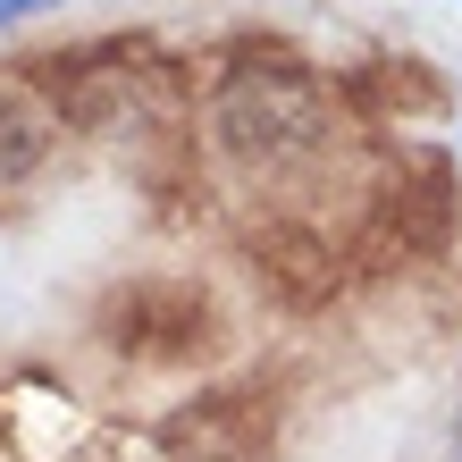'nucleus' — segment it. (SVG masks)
I'll return each instance as SVG.
<instances>
[{
	"label": "nucleus",
	"instance_id": "nucleus-2",
	"mask_svg": "<svg viewBox=\"0 0 462 462\" xmlns=\"http://www.w3.org/2000/svg\"><path fill=\"white\" fill-rule=\"evenodd\" d=\"M42 152H51V118L17 85H0V194H17V185L42 169Z\"/></svg>",
	"mask_w": 462,
	"mask_h": 462
},
{
	"label": "nucleus",
	"instance_id": "nucleus-1",
	"mask_svg": "<svg viewBox=\"0 0 462 462\" xmlns=\"http://www.w3.org/2000/svg\"><path fill=\"white\" fill-rule=\"evenodd\" d=\"M210 143H219L253 185L303 177L337 143L328 85H319L303 60H286V51H253V60H236L219 76V93H210Z\"/></svg>",
	"mask_w": 462,
	"mask_h": 462
},
{
	"label": "nucleus",
	"instance_id": "nucleus-4",
	"mask_svg": "<svg viewBox=\"0 0 462 462\" xmlns=\"http://www.w3.org/2000/svg\"><path fill=\"white\" fill-rule=\"evenodd\" d=\"M454 454H462V403H454Z\"/></svg>",
	"mask_w": 462,
	"mask_h": 462
},
{
	"label": "nucleus",
	"instance_id": "nucleus-3",
	"mask_svg": "<svg viewBox=\"0 0 462 462\" xmlns=\"http://www.w3.org/2000/svg\"><path fill=\"white\" fill-rule=\"evenodd\" d=\"M42 9H60V0H0V25H17V17H42Z\"/></svg>",
	"mask_w": 462,
	"mask_h": 462
}]
</instances>
